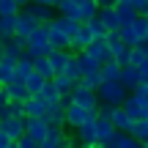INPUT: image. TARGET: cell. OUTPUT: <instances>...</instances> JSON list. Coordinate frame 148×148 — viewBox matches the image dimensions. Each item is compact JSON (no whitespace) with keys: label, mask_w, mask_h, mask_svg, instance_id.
<instances>
[{"label":"cell","mask_w":148,"mask_h":148,"mask_svg":"<svg viewBox=\"0 0 148 148\" xmlns=\"http://www.w3.org/2000/svg\"><path fill=\"white\" fill-rule=\"evenodd\" d=\"M79 22H74L69 19V16H55L52 22L47 25V30H49V47L52 49H69L71 47V38L79 33Z\"/></svg>","instance_id":"1"},{"label":"cell","mask_w":148,"mask_h":148,"mask_svg":"<svg viewBox=\"0 0 148 148\" xmlns=\"http://www.w3.org/2000/svg\"><path fill=\"white\" fill-rule=\"evenodd\" d=\"M96 93H99L101 104H110V107H123V104H126V99L132 96L121 82H104Z\"/></svg>","instance_id":"2"},{"label":"cell","mask_w":148,"mask_h":148,"mask_svg":"<svg viewBox=\"0 0 148 148\" xmlns=\"http://www.w3.org/2000/svg\"><path fill=\"white\" fill-rule=\"evenodd\" d=\"M63 107H66V126L74 129L77 132L82 123H88V121H96L99 118V112H90V110H82V107H77L71 99H63Z\"/></svg>","instance_id":"3"},{"label":"cell","mask_w":148,"mask_h":148,"mask_svg":"<svg viewBox=\"0 0 148 148\" xmlns=\"http://www.w3.org/2000/svg\"><path fill=\"white\" fill-rule=\"evenodd\" d=\"M69 99H71L77 107H82V110H90V112H99V107H101L99 93H96V90H90V88H85L82 82H79L77 88L71 90V96H69Z\"/></svg>","instance_id":"4"},{"label":"cell","mask_w":148,"mask_h":148,"mask_svg":"<svg viewBox=\"0 0 148 148\" xmlns=\"http://www.w3.org/2000/svg\"><path fill=\"white\" fill-rule=\"evenodd\" d=\"M3 99L11 101V104H25V101L30 99V90H27V85L22 82V79H14L11 85L3 88Z\"/></svg>","instance_id":"5"},{"label":"cell","mask_w":148,"mask_h":148,"mask_svg":"<svg viewBox=\"0 0 148 148\" xmlns=\"http://www.w3.org/2000/svg\"><path fill=\"white\" fill-rule=\"evenodd\" d=\"M36 27H38V22L33 19V14L27 8H22L19 11V16H16V38H30L33 33H36Z\"/></svg>","instance_id":"6"},{"label":"cell","mask_w":148,"mask_h":148,"mask_svg":"<svg viewBox=\"0 0 148 148\" xmlns=\"http://www.w3.org/2000/svg\"><path fill=\"white\" fill-rule=\"evenodd\" d=\"M3 132L8 134L11 140H22L27 134V118H22V115H14V118H8V121H3Z\"/></svg>","instance_id":"7"},{"label":"cell","mask_w":148,"mask_h":148,"mask_svg":"<svg viewBox=\"0 0 148 148\" xmlns=\"http://www.w3.org/2000/svg\"><path fill=\"white\" fill-rule=\"evenodd\" d=\"M49 129L52 126L47 123V118H27V137H33L38 145L49 137Z\"/></svg>","instance_id":"8"},{"label":"cell","mask_w":148,"mask_h":148,"mask_svg":"<svg viewBox=\"0 0 148 148\" xmlns=\"http://www.w3.org/2000/svg\"><path fill=\"white\" fill-rule=\"evenodd\" d=\"M49 110H52V107H49L41 96H30V99L25 101V118H47Z\"/></svg>","instance_id":"9"},{"label":"cell","mask_w":148,"mask_h":148,"mask_svg":"<svg viewBox=\"0 0 148 148\" xmlns=\"http://www.w3.org/2000/svg\"><path fill=\"white\" fill-rule=\"evenodd\" d=\"M93 41H96V38H93V33L88 30V25H82V27H79V33L71 38V47H69V49H71L74 55H79V52H88Z\"/></svg>","instance_id":"10"},{"label":"cell","mask_w":148,"mask_h":148,"mask_svg":"<svg viewBox=\"0 0 148 148\" xmlns=\"http://www.w3.org/2000/svg\"><path fill=\"white\" fill-rule=\"evenodd\" d=\"M3 47H5V58H11V60H22L27 55V41L25 38H8V41H3Z\"/></svg>","instance_id":"11"},{"label":"cell","mask_w":148,"mask_h":148,"mask_svg":"<svg viewBox=\"0 0 148 148\" xmlns=\"http://www.w3.org/2000/svg\"><path fill=\"white\" fill-rule=\"evenodd\" d=\"M71 58H74L71 49H55V52L49 55V66H52L55 77H60V74L66 71V66H69V60H71Z\"/></svg>","instance_id":"12"},{"label":"cell","mask_w":148,"mask_h":148,"mask_svg":"<svg viewBox=\"0 0 148 148\" xmlns=\"http://www.w3.org/2000/svg\"><path fill=\"white\" fill-rule=\"evenodd\" d=\"M123 110H126V115L132 118V121H143V118H145V112H148V104L132 93V96L126 99V104H123Z\"/></svg>","instance_id":"13"},{"label":"cell","mask_w":148,"mask_h":148,"mask_svg":"<svg viewBox=\"0 0 148 148\" xmlns=\"http://www.w3.org/2000/svg\"><path fill=\"white\" fill-rule=\"evenodd\" d=\"M99 19H101V25L107 27V33H118L123 27V22H121V16H118L115 8H99Z\"/></svg>","instance_id":"14"},{"label":"cell","mask_w":148,"mask_h":148,"mask_svg":"<svg viewBox=\"0 0 148 148\" xmlns=\"http://www.w3.org/2000/svg\"><path fill=\"white\" fill-rule=\"evenodd\" d=\"M112 126H115L118 132H123V134H132V132H134V126H137V121H132V118L126 115V110H123V107H115Z\"/></svg>","instance_id":"15"},{"label":"cell","mask_w":148,"mask_h":148,"mask_svg":"<svg viewBox=\"0 0 148 148\" xmlns=\"http://www.w3.org/2000/svg\"><path fill=\"white\" fill-rule=\"evenodd\" d=\"M77 66H79V74H82V77L101 71V63L93 58V55H88V52H79V55H77Z\"/></svg>","instance_id":"16"},{"label":"cell","mask_w":148,"mask_h":148,"mask_svg":"<svg viewBox=\"0 0 148 148\" xmlns=\"http://www.w3.org/2000/svg\"><path fill=\"white\" fill-rule=\"evenodd\" d=\"M27 11L33 14V19H36L38 25H49V22L58 16V11H55V8H47V5H38V3L27 5Z\"/></svg>","instance_id":"17"},{"label":"cell","mask_w":148,"mask_h":148,"mask_svg":"<svg viewBox=\"0 0 148 148\" xmlns=\"http://www.w3.org/2000/svg\"><path fill=\"white\" fill-rule=\"evenodd\" d=\"M88 55H93L101 66L115 60V58H112V52H110V47H107V41H93V44H90V49H88Z\"/></svg>","instance_id":"18"},{"label":"cell","mask_w":148,"mask_h":148,"mask_svg":"<svg viewBox=\"0 0 148 148\" xmlns=\"http://www.w3.org/2000/svg\"><path fill=\"white\" fill-rule=\"evenodd\" d=\"M38 96H41L49 107H63V96H60V90L55 88V82H47V85L41 88V93H38Z\"/></svg>","instance_id":"19"},{"label":"cell","mask_w":148,"mask_h":148,"mask_svg":"<svg viewBox=\"0 0 148 148\" xmlns=\"http://www.w3.org/2000/svg\"><path fill=\"white\" fill-rule=\"evenodd\" d=\"M121 85L129 90V93H134L137 85H140V71L134 69V66H126V69L121 71Z\"/></svg>","instance_id":"20"},{"label":"cell","mask_w":148,"mask_h":148,"mask_svg":"<svg viewBox=\"0 0 148 148\" xmlns=\"http://www.w3.org/2000/svg\"><path fill=\"white\" fill-rule=\"evenodd\" d=\"M16 79V60L11 58H3V63H0V85H11Z\"/></svg>","instance_id":"21"},{"label":"cell","mask_w":148,"mask_h":148,"mask_svg":"<svg viewBox=\"0 0 148 148\" xmlns=\"http://www.w3.org/2000/svg\"><path fill=\"white\" fill-rule=\"evenodd\" d=\"M107 148H143V143H140L137 137H132V134H123V132H118L115 137L107 143Z\"/></svg>","instance_id":"22"},{"label":"cell","mask_w":148,"mask_h":148,"mask_svg":"<svg viewBox=\"0 0 148 148\" xmlns=\"http://www.w3.org/2000/svg\"><path fill=\"white\" fill-rule=\"evenodd\" d=\"M115 11H118V16H121V22L123 25H132L134 19H137V11H134V5L129 3V0H118V5H115Z\"/></svg>","instance_id":"23"},{"label":"cell","mask_w":148,"mask_h":148,"mask_svg":"<svg viewBox=\"0 0 148 148\" xmlns=\"http://www.w3.org/2000/svg\"><path fill=\"white\" fill-rule=\"evenodd\" d=\"M16 36V16H0V41Z\"/></svg>","instance_id":"24"},{"label":"cell","mask_w":148,"mask_h":148,"mask_svg":"<svg viewBox=\"0 0 148 148\" xmlns=\"http://www.w3.org/2000/svg\"><path fill=\"white\" fill-rule=\"evenodd\" d=\"M33 71H36V60H33V58H27V55H25L22 60H16V79H22V82H25Z\"/></svg>","instance_id":"25"},{"label":"cell","mask_w":148,"mask_h":148,"mask_svg":"<svg viewBox=\"0 0 148 148\" xmlns=\"http://www.w3.org/2000/svg\"><path fill=\"white\" fill-rule=\"evenodd\" d=\"M121 66L115 63V60H112V63H104L101 66V79H104V82H121Z\"/></svg>","instance_id":"26"},{"label":"cell","mask_w":148,"mask_h":148,"mask_svg":"<svg viewBox=\"0 0 148 148\" xmlns=\"http://www.w3.org/2000/svg\"><path fill=\"white\" fill-rule=\"evenodd\" d=\"M47 123L52 129H63L66 126V107H52L49 115H47Z\"/></svg>","instance_id":"27"},{"label":"cell","mask_w":148,"mask_h":148,"mask_svg":"<svg viewBox=\"0 0 148 148\" xmlns=\"http://www.w3.org/2000/svg\"><path fill=\"white\" fill-rule=\"evenodd\" d=\"M25 85H27V90H30V96H38V93H41V88L47 85V79H44L38 71H33L30 77L25 79Z\"/></svg>","instance_id":"28"},{"label":"cell","mask_w":148,"mask_h":148,"mask_svg":"<svg viewBox=\"0 0 148 148\" xmlns=\"http://www.w3.org/2000/svg\"><path fill=\"white\" fill-rule=\"evenodd\" d=\"M52 82H55V88H58V90H60V96H63V99H69V96H71V90H74V88H77V85H74V82H71V79H69V77H66V74H60V77H55V79H52Z\"/></svg>","instance_id":"29"},{"label":"cell","mask_w":148,"mask_h":148,"mask_svg":"<svg viewBox=\"0 0 148 148\" xmlns=\"http://www.w3.org/2000/svg\"><path fill=\"white\" fill-rule=\"evenodd\" d=\"M118 33H121V38H123V44H126L129 49H134V47H140V38H137V33H134V27H132V25H123V27H121V30H118Z\"/></svg>","instance_id":"30"},{"label":"cell","mask_w":148,"mask_h":148,"mask_svg":"<svg viewBox=\"0 0 148 148\" xmlns=\"http://www.w3.org/2000/svg\"><path fill=\"white\" fill-rule=\"evenodd\" d=\"M107 47H110V52H112V58H115L121 49H126V44H123V38H121V33H107Z\"/></svg>","instance_id":"31"},{"label":"cell","mask_w":148,"mask_h":148,"mask_svg":"<svg viewBox=\"0 0 148 148\" xmlns=\"http://www.w3.org/2000/svg\"><path fill=\"white\" fill-rule=\"evenodd\" d=\"M85 25H88V30L93 33V38H96V41H104V38H107V27L101 25V19H99V16H96V19H90V22H85Z\"/></svg>","instance_id":"32"},{"label":"cell","mask_w":148,"mask_h":148,"mask_svg":"<svg viewBox=\"0 0 148 148\" xmlns=\"http://www.w3.org/2000/svg\"><path fill=\"white\" fill-rule=\"evenodd\" d=\"M19 3L16 0H0V16H19Z\"/></svg>","instance_id":"33"},{"label":"cell","mask_w":148,"mask_h":148,"mask_svg":"<svg viewBox=\"0 0 148 148\" xmlns=\"http://www.w3.org/2000/svg\"><path fill=\"white\" fill-rule=\"evenodd\" d=\"M36 71L41 74L47 82H52L55 79V71H52V66H49V58H41V60H36Z\"/></svg>","instance_id":"34"},{"label":"cell","mask_w":148,"mask_h":148,"mask_svg":"<svg viewBox=\"0 0 148 148\" xmlns=\"http://www.w3.org/2000/svg\"><path fill=\"white\" fill-rule=\"evenodd\" d=\"M132 27H134L140 41H148V16H137V19L132 22Z\"/></svg>","instance_id":"35"},{"label":"cell","mask_w":148,"mask_h":148,"mask_svg":"<svg viewBox=\"0 0 148 148\" xmlns=\"http://www.w3.org/2000/svg\"><path fill=\"white\" fill-rule=\"evenodd\" d=\"M79 85V82H77ZM82 85L85 88H90V90H99L101 85H104V79H101V71H96V74H88V77H82Z\"/></svg>","instance_id":"36"},{"label":"cell","mask_w":148,"mask_h":148,"mask_svg":"<svg viewBox=\"0 0 148 148\" xmlns=\"http://www.w3.org/2000/svg\"><path fill=\"white\" fill-rule=\"evenodd\" d=\"M132 137H137L140 143H148V121H145V118H143V121H137V126H134Z\"/></svg>","instance_id":"37"},{"label":"cell","mask_w":148,"mask_h":148,"mask_svg":"<svg viewBox=\"0 0 148 148\" xmlns=\"http://www.w3.org/2000/svg\"><path fill=\"white\" fill-rule=\"evenodd\" d=\"M16 115V107L14 104H11V101H0V123H3V121H8V118H14Z\"/></svg>","instance_id":"38"},{"label":"cell","mask_w":148,"mask_h":148,"mask_svg":"<svg viewBox=\"0 0 148 148\" xmlns=\"http://www.w3.org/2000/svg\"><path fill=\"white\" fill-rule=\"evenodd\" d=\"M112 115H115V107H110V104H101L99 107V121H110L112 123Z\"/></svg>","instance_id":"39"},{"label":"cell","mask_w":148,"mask_h":148,"mask_svg":"<svg viewBox=\"0 0 148 148\" xmlns=\"http://www.w3.org/2000/svg\"><path fill=\"white\" fill-rule=\"evenodd\" d=\"M129 3L134 5V11H137L140 16H145V14H148V0H129Z\"/></svg>","instance_id":"40"},{"label":"cell","mask_w":148,"mask_h":148,"mask_svg":"<svg viewBox=\"0 0 148 148\" xmlns=\"http://www.w3.org/2000/svg\"><path fill=\"white\" fill-rule=\"evenodd\" d=\"M134 96H137V99H143L145 104H148V82H140L137 90H134Z\"/></svg>","instance_id":"41"},{"label":"cell","mask_w":148,"mask_h":148,"mask_svg":"<svg viewBox=\"0 0 148 148\" xmlns=\"http://www.w3.org/2000/svg\"><path fill=\"white\" fill-rule=\"evenodd\" d=\"M16 145H19V148H38V143H36L33 137H27V134H25L22 140H16Z\"/></svg>","instance_id":"42"},{"label":"cell","mask_w":148,"mask_h":148,"mask_svg":"<svg viewBox=\"0 0 148 148\" xmlns=\"http://www.w3.org/2000/svg\"><path fill=\"white\" fill-rule=\"evenodd\" d=\"M137 71H140V82H148V60H145L143 66H140Z\"/></svg>","instance_id":"43"},{"label":"cell","mask_w":148,"mask_h":148,"mask_svg":"<svg viewBox=\"0 0 148 148\" xmlns=\"http://www.w3.org/2000/svg\"><path fill=\"white\" fill-rule=\"evenodd\" d=\"M96 3H99V8H115L118 0H96Z\"/></svg>","instance_id":"44"},{"label":"cell","mask_w":148,"mask_h":148,"mask_svg":"<svg viewBox=\"0 0 148 148\" xmlns=\"http://www.w3.org/2000/svg\"><path fill=\"white\" fill-rule=\"evenodd\" d=\"M11 143H14V140H11V137H8L5 132H0V148H8Z\"/></svg>","instance_id":"45"},{"label":"cell","mask_w":148,"mask_h":148,"mask_svg":"<svg viewBox=\"0 0 148 148\" xmlns=\"http://www.w3.org/2000/svg\"><path fill=\"white\" fill-rule=\"evenodd\" d=\"M140 49L145 52V58H148V41H140Z\"/></svg>","instance_id":"46"},{"label":"cell","mask_w":148,"mask_h":148,"mask_svg":"<svg viewBox=\"0 0 148 148\" xmlns=\"http://www.w3.org/2000/svg\"><path fill=\"white\" fill-rule=\"evenodd\" d=\"M3 58H5V47H3V41H0V63H3Z\"/></svg>","instance_id":"47"},{"label":"cell","mask_w":148,"mask_h":148,"mask_svg":"<svg viewBox=\"0 0 148 148\" xmlns=\"http://www.w3.org/2000/svg\"><path fill=\"white\" fill-rule=\"evenodd\" d=\"M0 101H3V85H0Z\"/></svg>","instance_id":"48"},{"label":"cell","mask_w":148,"mask_h":148,"mask_svg":"<svg viewBox=\"0 0 148 148\" xmlns=\"http://www.w3.org/2000/svg\"><path fill=\"white\" fill-rule=\"evenodd\" d=\"M8 148H19V145H16V143H11V145H8Z\"/></svg>","instance_id":"49"},{"label":"cell","mask_w":148,"mask_h":148,"mask_svg":"<svg viewBox=\"0 0 148 148\" xmlns=\"http://www.w3.org/2000/svg\"><path fill=\"white\" fill-rule=\"evenodd\" d=\"M74 148H88V145H79V143H77V145H74Z\"/></svg>","instance_id":"50"},{"label":"cell","mask_w":148,"mask_h":148,"mask_svg":"<svg viewBox=\"0 0 148 148\" xmlns=\"http://www.w3.org/2000/svg\"><path fill=\"white\" fill-rule=\"evenodd\" d=\"M63 148H74V143H69V145H63Z\"/></svg>","instance_id":"51"},{"label":"cell","mask_w":148,"mask_h":148,"mask_svg":"<svg viewBox=\"0 0 148 148\" xmlns=\"http://www.w3.org/2000/svg\"><path fill=\"white\" fill-rule=\"evenodd\" d=\"M93 148H107V145H93Z\"/></svg>","instance_id":"52"},{"label":"cell","mask_w":148,"mask_h":148,"mask_svg":"<svg viewBox=\"0 0 148 148\" xmlns=\"http://www.w3.org/2000/svg\"><path fill=\"white\" fill-rule=\"evenodd\" d=\"M143 148H148V143H143Z\"/></svg>","instance_id":"53"},{"label":"cell","mask_w":148,"mask_h":148,"mask_svg":"<svg viewBox=\"0 0 148 148\" xmlns=\"http://www.w3.org/2000/svg\"><path fill=\"white\" fill-rule=\"evenodd\" d=\"M0 132H3V123H0Z\"/></svg>","instance_id":"54"},{"label":"cell","mask_w":148,"mask_h":148,"mask_svg":"<svg viewBox=\"0 0 148 148\" xmlns=\"http://www.w3.org/2000/svg\"><path fill=\"white\" fill-rule=\"evenodd\" d=\"M145 121H148V112H145Z\"/></svg>","instance_id":"55"}]
</instances>
